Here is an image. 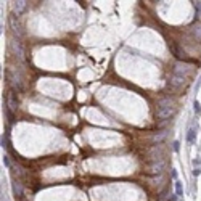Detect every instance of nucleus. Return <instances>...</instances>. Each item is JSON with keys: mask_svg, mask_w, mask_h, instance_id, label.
I'll return each mask as SVG.
<instances>
[{"mask_svg": "<svg viewBox=\"0 0 201 201\" xmlns=\"http://www.w3.org/2000/svg\"><path fill=\"white\" fill-rule=\"evenodd\" d=\"M195 10H196L198 16H201V2H196V3H195Z\"/></svg>", "mask_w": 201, "mask_h": 201, "instance_id": "nucleus-11", "label": "nucleus"}, {"mask_svg": "<svg viewBox=\"0 0 201 201\" xmlns=\"http://www.w3.org/2000/svg\"><path fill=\"white\" fill-rule=\"evenodd\" d=\"M172 148H174V151H179V150H180V143L175 140V142L172 143Z\"/></svg>", "mask_w": 201, "mask_h": 201, "instance_id": "nucleus-13", "label": "nucleus"}, {"mask_svg": "<svg viewBox=\"0 0 201 201\" xmlns=\"http://www.w3.org/2000/svg\"><path fill=\"white\" fill-rule=\"evenodd\" d=\"M3 164H5V166H10V161H8V156H3Z\"/></svg>", "mask_w": 201, "mask_h": 201, "instance_id": "nucleus-16", "label": "nucleus"}, {"mask_svg": "<svg viewBox=\"0 0 201 201\" xmlns=\"http://www.w3.org/2000/svg\"><path fill=\"white\" fill-rule=\"evenodd\" d=\"M175 195L177 196H182V195H184V188H182L180 180H175Z\"/></svg>", "mask_w": 201, "mask_h": 201, "instance_id": "nucleus-8", "label": "nucleus"}, {"mask_svg": "<svg viewBox=\"0 0 201 201\" xmlns=\"http://www.w3.org/2000/svg\"><path fill=\"white\" fill-rule=\"evenodd\" d=\"M193 34L196 35L198 39H201V24H198L196 28H193Z\"/></svg>", "mask_w": 201, "mask_h": 201, "instance_id": "nucleus-10", "label": "nucleus"}, {"mask_svg": "<svg viewBox=\"0 0 201 201\" xmlns=\"http://www.w3.org/2000/svg\"><path fill=\"white\" fill-rule=\"evenodd\" d=\"M166 135H167V132H161V134H156V135L153 137V142H155V143H156V142L161 143L164 139H166Z\"/></svg>", "mask_w": 201, "mask_h": 201, "instance_id": "nucleus-6", "label": "nucleus"}, {"mask_svg": "<svg viewBox=\"0 0 201 201\" xmlns=\"http://www.w3.org/2000/svg\"><path fill=\"white\" fill-rule=\"evenodd\" d=\"M193 167H201V158H195L193 159Z\"/></svg>", "mask_w": 201, "mask_h": 201, "instance_id": "nucleus-12", "label": "nucleus"}, {"mask_svg": "<svg viewBox=\"0 0 201 201\" xmlns=\"http://www.w3.org/2000/svg\"><path fill=\"white\" fill-rule=\"evenodd\" d=\"M13 191L16 193V196H21V195H23V187H21L19 182H15L13 184Z\"/></svg>", "mask_w": 201, "mask_h": 201, "instance_id": "nucleus-7", "label": "nucleus"}, {"mask_svg": "<svg viewBox=\"0 0 201 201\" xmlns=\"http://www.w3.org/2000/svg\"><path fill=\"white\" fill-rule=\"evenodd\" d=\"M175 113V108H174L172 101L167 100V98H163V100L159 101V105H158V118L159 119H169L171 116Z\"/></svg>", "mask_w": 201, "mask_h": 201, "instance_id": "nucleus-2", "label": "nucleus"}, {"mask_svg": "<svg viewBox=\"0 0 201 201\" xmlns=\"http://www.w3.org/2000/svg\"><path fill=\"white\" fill-rule=\"evenodd\" d=\"M7 106L10 108L11 111H16V108H18V101L15 100V95H13V94H8V97H7Z\"/></svg>", "mask_w": 201, "mask_h": 201, "instance_id": "nucleus-4", "label": "nucleus"}, {"mask_svg": "<svg viewBox=\"0 0 201 201\" xmlns=\"http://www.w3.org/2000/svg\"><path fill=\"white\" fill-rule=\"evenodd\" d=\"M200 174H201V167H195V169H193V175L198 177Z\"/></svg>", "mask_w": 201, "mask_h": 201, "instance_id": "nucleus-14", "label": "nucleus"}, {"mask_svg": "<svg viewBox=\"0 0 201 201\" xmlns=\"http://www.w3.org/2000/svg\"><path fill=\"white\" fill-rule=\"evenodd\" d=\"M188 74H190V68L187 64H175L174 66V71H172V77H171V84L172 85H182V84L187 80Z\"/></svg>", "mask_w": 201, "mask_h": 201, "instance_id": "nucleus-1", "label": "nucleus"}, {"mask_svg": "<svg viewBox=\"0 0 201 201\" xmlns=\"http://www.w3.org/2000/svg\"><path fill=\"white\" fill-rule=\"evenodd\" d=\"M2 146H3V148L7 146V137H3V135H2Z\"/></svg>", "mask_w": 201, "mask_h": 201, "instance_id": "nucleus-17", "label": "nucleus"}, {"mask_svg": "<svg viewBox=\"0 0 201 201\" xmlns=\"http://www.w3.org/2000/svg\"><path fill=\"white\" fill-rule=\"evenodd\" d=\"M172 172H171V175H172V179H177V171L175 169H171Z\"/></svg>", "mask_w": 201, "mask_h": 201, "instance_id": "nucleus-18", "label": "nucleus"}, {"mask_svg": "<svg viewBox=\"0 0 201 201\" xmlns=\"http://www.w3.org/2000/svg\"><path fill=\"white\" fill-rule=\"evenodd\" d=\"M166 196H167V191H163V193H161V198H159V201H166Z\"/></svg>", "mask_w": 201, "mask_h": 201, "instance_id": "nucleus-15", "label": "nucleus"}, {"mask_svg": "<svg viewBox=\"0 0 201 201\" xmlns=\"http://www.w3.org/2000/svg\"><path fill=\"white\" fill-rule=\"evenodd\" d=\"M196 130H198V124H191V127L188 129V134H187V142L190 143H195L196 140Z\"/></svg>", "mask_w": 201, "mask_h": 201, "instance_id": "nucleus-3", "label": "nucleus"}, {"mask_svg": "<svg viewBox=\"0 0 201 201\" xmlns=\"http://www.w3.org/2000/svg\"><path fill=\"white\" fill-rule=\"evenodd\" d=\"M24 8H26V2H23V0H19V2H15V5H13L15 13H18V15L24 10Z\"/></svg>", "mask_w": 201, "mask_h": 201, "instance_id": "nucleus-5", "label": "nucleus"}, {"mask_svg": "<svg viewBox=\"0 0 201 201\" xmlns=\"http://www.w3.org/2000/svg\"><path fill=\"white\" fill-rule=\"evenodd\" d=\"M193 110H195L196 114H200V113H201V105H200V101H198V100L193 101Z\"/></svg>", "mask_w": 201, "mask_h": 201, "instance_id": "nucleus-9", "label": "nucleus"}]
</instances>
